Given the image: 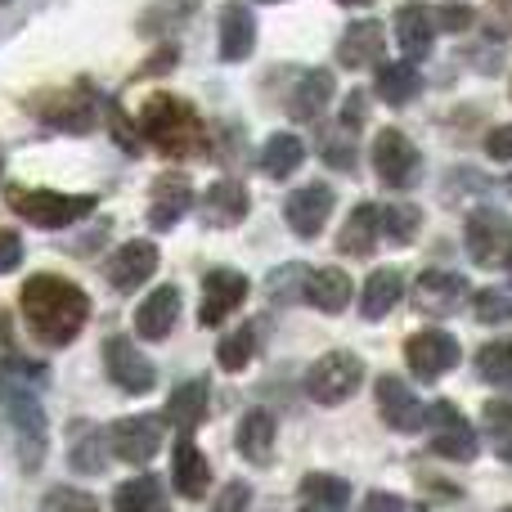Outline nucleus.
Listing matches in <instances>:
<instances>
[{
    "label": "nucleus",
    "instance_id": "obj_1",
    "mask_svg": "<svg viewBox=\"0 0 512 512\" xmlns=\"http://www.w3.org/2000/svg\"><path fill=\"white\" fill-rule=\"evenodd\" d=\"M18 306H23L32 337L45 346H68L90 319V297L59 274H32L18 292Z\"/></svg>",
    "mask_w": 512,
    "mask_h": 512
},
{
    "label": "nucleus",
    "instance_id": "obj_2",
    "mask_svg": "<svg viewBox=\"0 0 512 512\" xmlns=\"http://www.w3.org/2000/svg\"><path fill=\"white\" fill-rule=\"evenodd\" d=\"M45 369L27 360H5L0 364V405H5L9 423H14L18 436V463L23 472H36L45 459V445H50V432H45V409L36 400L32 382H41Z\"/></svg>",
    "mask_w": 512,
    "mask_h": 512
},
{
    "label": "nucleus",
    "instance_id": "obj_3",
    "mask_svg": "<svg viewBox=\"0 0 512 512\" xmlns=\"http://www.w3.org/2000/svg\"><path fill=\"white\" fill-rule=\"evenodd\" d=\"M140 135L144 144L162 153V158H203L207 153V126L198 117L194 104H185L180 95H167V90H153L140 108Z\"/></svg>",
    "mask_w": 512,
    "mask_h": 512
},
{
    "label": "nucleus",
    "instance_id": "obj_4",
    "mask_svg": "<svg viewBox=\"0 0 512 512\" xmlns=\"http://www.w3.org/2000/svg\"><path fill=\"white\" fill-rule=\"evenodd\" d=\"M5 203L14 207V216H23L36 230H68V225L86 221L95 212L90 194H59V189H23V185H9Z\"/></svg>",
    "mask_w": 512,
    "mask_h": 512
},
{
    "label": "nucleus",
    "instance_id": "obj_5",
    "mask_svg": "<svg viewBox=\"0 0 512 512\" xmlns=\"http://www.w3.org/2000/svg\"><path fill=\"white\" fill-rule=\"evenodd\" d=\"M27 113H32L41 126H50V131L86 135L90 126H95L99 99L90 86H59V90H45V95L27 99Z\"/></svg>",
    "mask_w": 512,
    "mask_h": 512
},
{
    "label": "nucleus",
    "instance_id": "obj_6",
    "mask_svg": "<svg viewBox=\"0 0 512 512\" xmlns=\"http://www.w3.org/2000/svg\"><path fill=\"white\" fill-rule=\"evenodd\" d=\"M364 382V360L351 351H328L310 364L306 373V396L315 405H342L355 396V387Z\"/></svg>",
    "mask_w": 512,
    "mask_h": 512
},
{
    "label": "nucleus",
    "instance_id": "obj_7",
    "mask_svg": "<svg viewBox=\"0 0 512 512\" xmlns=\"http://www.w3.org/2000/svg\"><path fill=\"white\" fill-rule=\"evenodd\" d=\"M463 243H468V256L486 270H499V265L512 261V221L495 207H477L468 216V230H463Z\"/></svg>",
    "mask_w": 512,
    "mask_h": 512
},
{
    "label": "nucleus",
    "instance_id": "obj_8",
    "mask_svg": "<svg viewBox=\"0 0 512 512\" xmlns=\"http://www.w3.org/2000/svg\"><path fill=\"white\" fill-rule=\"evenodd\" d=\"M373 171H378V180L387 189H414L418 176H423V158H418L414 140H409L405 131L387 126V131H378V140H373Z\"/></svg>",
    "mask_w": 512,
    "mask_h": 512
},
{
    "label": "nucleus",
    "instance_id": "obj_9",
    "mask_svg": "<svg viewBox=\"0 0 512 512\" xmlns=\"http://www.w3.org/2000/svg\"><path fill=\"white\" fill-rule=\"evenodd\" d=\"M248 292H252L248 274L225 270V265L207 270V274H203V301H198V324H203V328L225 324V319H230L234 310L248 301Z\"/></svg>",
    "mask_w": 512,
    "mask_h": 512
},
{
    "label": "nucleus",
    "instance_id": "obj_10",
    "mask_svg": "<svg viewBox=\"0 0 512 512\" xmlns=\"http://www.w3.org/2000/svg\"><path fill=\"white\" fill-rule=\"evenodd\" d=\"M423 418H427V427H432V450L441 454V459H454V463L477 459V432H472V423L450 400H436Z\"/></svg>",
    "mask_w": 512,
    "mask_h": 512
},
{
    "label": "nucleus",
    "instance_id": "obj_11",
    "mask_svg": "<svg viewBox=\"0 0 512 512\" xmlns=\"http://www.w3.org/2000/svg\"><path fill=\"white\" fill-rule=\"evenodd\" d=\"M104 369H108V378H113V387L131 391V396H144V391H153V382H158L153 364L144 360V351L131 342V337H108Z\"/></svg>",
    "mask_w": 512,
    "mask_h": 512
},
{
    "label": "nucleus",
    "instance_id": "obj_12",
    "mask_svg": "<svg viewBox=\"0 0 512 512\" xmlns=\"http://www.w3.org/2000/svg\"><path fill=\"white\" fill-rule=\"evenodd\" d=\"M328 216H333V189L324 180H310V185L292 189L288 203H283V221H288V230L297 239H315L328 225Z\"/></svg>",
    "mask_w": 512,
    "mask_h": 512
},
{
    "label": "nucleus",
    "instance_id": "obj_13",
    "mask_svg": "<svg viewBox=\"0 0 512 512\" xmlns=\"http://www.w3.org/2000/svg\"><path fill=\"white\" fill-rule=\"evenodd\" d=\"M108 445L122 463H149L162 445V418L158 414H135V418H122L113 423L108 432Z\"/></svg>",
    "mask_w": 512,
    "mask_h": 512
},
{
    "label": "nucleus",
    "instance_id": "obj_14",
    "mask_svg": "<svg viewBox=\"0 0 512 512\" xmlns=\"http://www.w3.org/2000/svg\"><path fill=\"white\" fill-rule=\"evenodd\" d=\"M405 360L418 378L432 382V378H441V373H450L454 364H459V342H454L450 333H441V328H427V333H414L405 342Z\"/></svg>",
    "mask_w": 512,
    "mask_h": 512
},
{
    "label": "nucleus",
    "instance_id": "obj_15",
    "mask_svg": "<svg viewBox=\"0 0 512 512\" xmlns=\"http://www.w3.org/2000/svg\"><path fill=\"white\" fill-rule=\"evenodd\" d=\"M468 297V279L454 270H423L414 283V306L432 319H445L454 315V306Z\"/></svg>",
    "mask_w": 512,
    "mask_h": 512
},
{
    "label": "nucleus",
    "instance_id": "obj_16",
    "mask_svg": "<svg viewBox=\"0 0 512 512\" xmlns=\"http://www.w3.org/2000/svg\"><path fill=\"white\" fill-rule=\"evenodd\" d=\"M378 414H382V423H387L391 432H418L427 409L418 405L414 387H405V378L382 373V378H378Z\"/></svg>",
    "mask_w": 512,
    "mask_h": 512
},
{
    "label": "nucleus",
    "instance_id": "obj_17",
    "mask_svg": "<svg viewBox=\"0 0 512 512\" xmlns=\"http://www.w3.org/2000/svg\"><path fill=\"white\" fill-rule=\"evenodd\" d=\"M153 270H158V248H153L149 239L122 243V248L108 256V265H104L108 283H113L117 292H135L144 279H153Z\"/></svg>",
    "mask_w": 512,
    "mask_h": 512
},
{
    "label": "nucleus",
    "instance_id": "obj_18",
    "mask_svg": "<svg viewBox=\"0 0 512 512\" xmlns=\"http://www.w3.org/2000/svg\"><path fill=\"white\" fill-rule=\"evenodd\" d=\"M337 63L346 72H364L373 63H382V23L378 18H355L346 23V32L337 36Z\"/></svg>",
    "mask_w": 512,
    "mask_h": 512
},
{
    "label": "nucleus",
    "instance_id": "obj_19",
    "mask_svg": "<svg viewBox=\"0 0 512 512\" xmlns=\"http://www.w3.org/2000/svg\"><path fill=\"white\" fill-rule=\"evenodd\" d=\"M203 225L207 230H234L239 221H248L252 212V194L239 185V180H216L212 189L203 194Z\"/></svg>",
    "mask_w": 512,
    "mask_h": 512
},
{
    "label": "nucleus",
    "instance_id": "obj_20",
    "mask_svg": "<svg viewBox=\"0 0 512 512\" xmlns=\"http://www.w3.org/2000/svg\"><path fill=\"white\" fill-rule=\"evenodd\" d=\"M194 207V185L180 171H167V176L153 180V198H149V225L153 230H171L180 225V216Z\"/></svg>",
    "mask_w": 512,
    "mask_h": 512
},
{
    "label": "nucleus",
    "instance_id": "obj_21",
    "mask_svg": "<svg viewBox=\"0 0 512 512\" xmlns=\"http://www.w3.org/2000/svg\"><path fill=\"white\" fill-rule=\"evenodd\" d=\"M176 315H180V288L162 283V288H153L149 297L140 301V310H135V333H140L144 342H162V337L176 328Z\"/></svg>",
    "mask_w": 512,
    "mask_h": 512
},
{
    "label": "nucleus",
    "instance_id": "obj_22",
    "mask_svg": "<svg viewBox=\"0 0 512 512\" xmlns=\"http://www.w3.org/2000/svg\"><path fill=\"white\" fill-rule=\"evenodd\" d=\"M171 486L185 499H203L207 486H212V468H207L203 450L189 441V432H180L176 441V459H171Z\"/></svg>",
    "mask_w": 512,
    "mask_h": 512
},
{
    "label": "nucleus",
    "instance_id": "obj_23",
    "mask_svg": "<svg viewBox=\"0 0 512 512\" xmlns=\"http://www.w3.org/2000/svg\"><path fill=\"white\" fill-rule=\"evenodd\" d=\"M252 50H256V18L248 5L230 0L221 9V59L243 63V59H252Z\"/></svg>",
    "mask_w": 512,
    "mask_h": 512
},
{
    "label": "nucleus",
    "instance_id": "obj_24",
    "mask_svg": "<svg viewBox=\"0 0 512 512\" xmlns=\"http://www.w3.org/2000/svg\"><path fill=\"white\" fill-rule=\"evenodd\" d=\"M396 36H400V50H405V59H427V50H432L436 41V18L427 5H400L396 9Z\"/></svg>",
    "mask_w": 512,
    "mask_h": 512
},
{
    "label": "nucleus",
    "instance_id": "obj_25",
    "mask_svg": "<svg viewBox=\"0 0 512 512\" xmlns=\"http://www.w3.org/2000/svg\"><path fill=\"white\" fill-rule=\"evenodd\" d=\"M378 239H382V207L360 203L351 216H346L342 234H337V252L342 256H373Z\"/></svg>",
    "mask_w": 512,
    "mask_h": 512
},
{
    "label": "nucleus",
    "instance_id": "obj_26",
    "mask_svg": "<svg viewBox=\"0 0 512 512\" xmlns=\"http://www.w3.org/2000/svg\"><path fill=\"white\" fill-rule=\"evenodd\" d=\"M301 297H306L315 310H324V315H337V310H346V301H351V274L337 270V265L310 270Z\"/></svg>",
    "mask_w": 512,
    "mask_h": 512
},
{
    "label": "nucleus",
    "instance_id": "obj_27",
    "mask_svg": "<svg viewBox=\"0 0 512 512\" xmlns=\"http://www.w3.org/2000/svg\"><path fill=\"white\" fill-rule=\"evenodd\" d=\"M328 99H333V72L315 68L297 81V90H292V99H288V113L297 117V122H315L328 108Z\"/></svg>",
    "mask_w": 512,
    "mask_h": 512
},
{
    "label": "nucleus",
    "instance_id": "obj_28",
    "mask_svg": "<svg viewBox=\"0 0 512 512\" xmlns=\"http://www.w3.org/2000/svg\"><path fill=\"white\" fill-rule=\"evenodd\" d=\"M373 90H378L382 104L405 108L409 99L423 90V77H418V68L409 59L405 63H378V81H373Z\"/></svg>",
    "mask_w": 512,
    "mask_h": 512
},
{
    "label": "nucleus",
    "instance_id": "obj_29",
    "mask_svg": "<svg viewBox=\"0 0 512 512\" xmlns=\"http://www.w3.org/2000/svg\"><path fill=\"white\" fill-rule=\"evenodd\" d=\"M400 292H405V274L400 270H373L369 279H364V297H360V310H364V319H382V315H391L396 310V301H400Z\"/></svg>",
    "mask_w": 512,
    "mask_h": 512
},
{
    "label": "nucleus",
    "instance_id": "obj_30",
    "mask_svg": "<svg viewBox=\"0 0 512 512\" xmlns=\"http://www.w3.org/2000/svg\"><path fill=\"white\" fill-rule=\"evenodd\" d=\"M207 414V382L203 378H189L180 382L176 391L167 396V423H176L180 432H194Z\"/></svg>",
    "mask_w": 512,
    "mask_h": 512
},
{
    "label": "nucleus",
    "instance_id": "obj_31",
    "mask_svg": "<svg viewBox=\"0 0 512 512\" xmlns=\"http://www.w3.org/2000/svg\"><path fill=\"white\" fill-rule=\"evenodd\" d=\"M306 162V144L297 140V135H288V131H274L270 140L261 144V171L270 180H288L292 171Z\"/></svg>",
    "mask_w": 512,
    "mask_h": 512
},
{
    "label": "nucleus",
    "instance_id": "obj_32",
    "mask_svg": "<svg viewBox=\"0 0 512 512\" xmlns=\"http://www.w3.org/2000/svg\"><path fill=\"white\" fill-rule=\"evenodd\" d=\"M351 486L342 477H328V472H310L301 481V512H346Z\"/></svg>",
    "mask_w": 512,
    "mask_h": 512
},
{
    "label": "nucleus",
    "instance_id": "obj_33",
    "mask_svg": "<svg viewBox=\"0 0 512 512\" xmlns=\"http://www.w3.org/2000/svg\"><path fill=\"white\" fill-rule=\"evenodd\" d=\"M239 450L243 459L256 463V468H265L274 454V418L265 414V409H248L239 423Z\"/></svg>",
    "mask_w": 512,
    "mask_h": 512
},
{
    "label": "nucleus",
    "instance_id": "obj_34",
    "mask_svg": "<svg viewBox=\"0 0 512 512\" xmlns=\"http://www.w3.org/2000/svg\"><path fill=\"white\" fill-rule=\"evenodd\" d=\"M68 463L72 472H81V477H99V472L108 468V454H104V432L90 423L72 427V450H68Z\"/></svg>",
    "mask_w": 512,
    "mask_h": 512
},
{
    "label": "nucleus",
    "instance_id": "obj_35",
    "mask_svg": "<svg viewBox=\"0 0 512 512\" xmlns=\"http://www.w3.org/2000/svg\"><path fill=\"white\" fill-rule=\"evenodd\" d=\"M113 508L117 512H171L158 477H135V481H126V486H117Z\"/></svg>",
    "mask_w": 512,
    "mask_h": 512
},
{
    "label": "nucleus",
    "instance_id": "obj_36",
    "mask_svg": "<svg viewBox=\"0 0 512 512\" xmlns=\"http://www.w3.org/2000/svg\"><path fill=\"white\" fill-rule=\"evenodd\" d=\"M198 9V0H153L140 18V36H167L180 23H189V14Z\"/></svg>",
    "mask_w": 512,
    "mask_h": 512
},
{
    "label": "nucleus",
    "instance_id": "obj_37",
    "mask_svg": "<svg viewBox=\"0 0 512 512\" xmlns=\"http://www.w3.org/2000/svg\"><path fill=\"white\" fill-rule=\"evenodd\" d=\"M486 436L490 450L504 463H512V400H490L486 405Z\"/></svg>",
    "mask_w": 512,
    "mask_h": 512
},
{
    "label": "nucleus",
    "instance_id": "obj_38",
    "mask_svg": "<svg viewBox=\"0 0 512 512\" xmlns=\"http://www.w3.org/2000/svg\"><path fill=\"white\" fill-rule=\"evenodd\" d=\"M252 351H256V328H239V333L221 337V346H216V364H221L225 373H239L252 364Z\"/></svg>",
    "mask_w": 512,
    "mask_h": 512
},
{
    "label": "nucleus",
    "instance_id": "obj_39",
    "mask_svg": "<svg viewBox=\"0 0 512 512\" xmlns=\"http://www.w3.org/2000/svg\"><path fill=\"white\" fill-rule=\"evenodd\" d=\"M477 369L490 387H512V342H490L481 346Z\"/></svg>",
    "mask_w": 512,
    "mask_h": 512
},
{
    "label": "nucleus",
    "instance_id": "obj_40",
    "mask_svg": "<svg viewBox=\"0 0 512 512\" xmlns=\"http://www.w3.org/2000/svg\"><path fill=\"white\" fill-rule=\"evenodd\" d=\"M418 225H423V216H418V207L409 203H396V207H382V234H387L396 248H405V243H414Z\"/></svg>",
    "mask_w": 512,
    "mask_h": 512
},
{
    "label": "nucleus",
    "instance_id": "obj_41",
    "mask_svg": "<svg viewBox=\"0 0 512 512\" xmlns=\"http://www.w3.org/2000/svg\"><path fill=\"white\" fill-rule=\"evenodd\" d=\"M472 315H477L481 324H508V319H512V297H508V292H495V288L477 292Z\"/></svg>",
    "mask_w": 512,
    "mask_h": 512
},
{
    "label": "nucleus",
    "instance_id": "obj_42",
    "mask_svg": "<svg viewBox=\"0 0 512 512\" xmlns=\"http://www.w3.org/2000/svg\"><path fill=\"white\" fill-rule=\"evenodd\" d=\"M306 265H297V261H292V265H283V270H274L270 274V297L274 301H297L301 297V288H306Z\"/></svg>",
    "mask_w": 512,
    "mask_h": 512
},
{
    "label": "nucleus",
    "instance_id": "obj_43",
    "mask_svg": "<svg viewBox=\"0 0 512 512\" xmlns=\"http://www.w3.org/2000/svg\"><path fill=\"white\" fill-rule=\"evenodd\" d=\"M472 14H477L472 5H445V9H432L436 27H445V32H468V27H472Z\"/></svg>",
    "mask_w": 512,
    "mask_h": 512
},
{
    "label": "nucleus",
    "instance_id": "obj_44",
    "mask_svg": "<svg viewBox=\"0 0 512 512\" xmlns=\"http://www.w3.org/2000/svg\"><path fill=\"white\" fill-rule=\"evenodd\" d=\"M50 512H99V508H95V499L81 495V490H54Z\"/></svg>",
    "mask_w": 512,
    "mask_h": 512
},
{
    "label": "nucleus",
    "instance_id": "obj_45",
    "mask_svg": "<svg viewBox=\"0 0 512 512\" xmlns=\"http://www.w3.org/2000/svg\"><path fill=\"white\" fill-rule=\"evenodd\" d=\"M248 499H252V486H248V481H230V486L221 490V499H216L212 512H243V508H248Z\"/></svg>",
    "mask_w": 512,
    "mask_h": 512
},
{
    "label": "nucleus",
    "instance_id": "obj_46",
    "mask_svg": "<svg viewBox=\"0 0 512 512\" xmlns=\"http://www.w3.org/2000/svg\"><path fill=\"white\" fill-rule=\"evenodd\" d=\"M18 261H23V239L14 230H0V274H9Z\"/></svg>",
    "mask_w": 512,
    "mask_h": 512
},
{
    "label": "nucleus",
    "instance_id": "obj_47",
    "mask_svg": "<svg viewBox=\"0 0 512 512\" xmlns=\"http://www.w3.org/2000/svg\"><path fill=\"white\" fill-rule=\"evenodd\" d=\"M486 153L490 158H499V162L512 158V126H495V131L486 135Z\"/></svg>",
    "mask_w": 512,
    "mask_h": 512
},
{
    "label": "nucleus",
    "instance_id": "obj_48",
    "mask_svg": "<svg viewBox=\"0 0 512 512\" xmlns=\"http://www.w3.org/2000/svg\"><path fill=\"white\" fill-rule=\"evenodd\" d=\"M108 117H113V135H117V140H122V149H140V140H135V135H131V126H126V113H122V108H108Z\"/></svg>",
    "mask_w": 512,
    "mask_h": 512
},
{
    "label": "nucleus",
    "instance_id": "obj_49",
    "mask_svg": "<svg viewBox=\"0 0 512 512\" xmlns=\"http://www.w3.org/2000/svg\"><path fill=\"white\" fill-rule=\"evenodd\" d=\"M364 512H405V504L396 495H387V490H378V495L364 499Z\"/></svg>",
    "mask_w": 512,
    "mask_h": 512
},
{
    "label": "nucleus",
    "instance_id": "obj_50",
    "mask_svg": "<svg viewBox=\"0 0 512 512\" xmlns=\"http://www.w3.org/2000/svg\"><path fill=\"white\" fill-rule=\"evenodd\" d=\"M337 5H346V9H364V5H373V0H337Z\"/></svg>",
    "mask_w": 512,
    "mask_h": 512
},
{
    "label": "nucleus",
    "instance_id": "obj_51",
    "mask_svg": "<svg viewBox=\"0 0 512 512\" xmlns=\"http://www.w3.org/2000/svg\"><path fill=\"white\" fill-rule=\"evenodd\" d=\"M261 5H279V0H261Z\"/></svg>",
    "mask_w": 512,
    "mask_h": 512
},
{
    "label": "nucleus",
    "instance_id": "obj_52",
    "mask_svg": "<svg viewBox=\"0 0 512 512\" xmlns=\"http://www.w3.org/2000/svg\"><path fill=\"white\" fill-rule=\"evenodd\" d=\"M0 171H5V153H0Z\"/></svg>",
    "mask_w": 512,
    "mask_h": 512
},
{
    "label": "nucleus",
    "instance_id": "obj_53",
    "mask_svg": "<svg viewBox=\"0 0 512 512\" xmlns=\"http://www.w3.org/2000/svg\"><path fill=\"white\" fill-rule=\"evenodd\" d=\"M508 189H512V176H508Z\"/></svg>",
    "mask_w": 512,
    "mask_h": 512
},
{
    "label": "nucleus",
    "instance_id": "obj_54",
    "mask_svg": "<svg viewBox=\"0 0 512 512\" xmlns=\"http://www.w3.org/2000/svg\"><path fill=\"white\" fill-rule=\"evenodd\" d=\"M0 5H9V0H0Z\"/></svg>",
    "mask_w": 512,
    "mask_h": 512
},
{
    "label": "nucleus",
    "instance_id": "obj_55",
    "mask_svg": "<svg viewBox=\"0 0 512 512\" xmlns=\"http://www.w3.org/2000/svg\"><path fill=\"white\" fill-rule=\"evenodd\" d=\"M504 512H512V508H504Z\"/></svg>",
    "mask_w": 512,
    "mask_h": 512
},
{
    "label": "nucleus",
    "instance_id": "obj_56",
    "mask_svg": "<svg viewBox=\"0 0 512 512\" xmlns=\"http://www.w3.org/2000/svg\"><path fill=\"white\" fill-rule=\"evenodd\" d=\"M508 265H512V261H508Z\"/></svg>",
    "mask_w": 512,
    "mask_h": 512
}]
</instances>
